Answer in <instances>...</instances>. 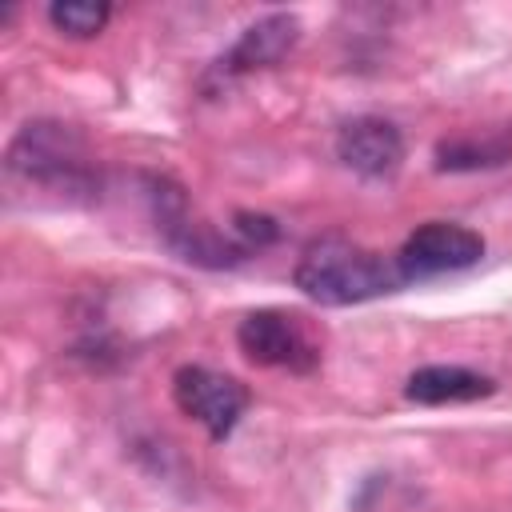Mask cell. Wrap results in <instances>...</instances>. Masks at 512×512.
Instances as JSON below:
<instances>
[{"mask_svg": "<svg viewBox=\"0 0 512 512\" xmlns=\"http://www.w3.org/2000/svg\"><path fill=\"white\" fill-rule=\"evenodd\" d=\"M480 256H484V236L464 228V224H452V220L420 224L404 240V248L396 252V260H400L408 280H428V276L460 272V268H472Z\"/></svg>", "mask_w": 512, "mask_h": 512, "instance_id": "cell-5", "label": "cell"}, {"mask_svg": "<svg viewBox=\"0 0 512 512\" xmlns=\"http://www.w3.org/2000/svg\"><path fill=\"white\" fill-rule=\"evenodd\" d=\"M8 176L56 192H92V172L84 164L80 140L64 124H24V132L8 148Z\"/></svg>", "mask_w": 512, "mask_h": 512, "instance_id": "cell-2", "label": "cell"}, {"mask_svg": "<svg viewBox=\"0 0 512 512\" xmlns=\"http://www.w3.org/2000/svg\"><path fill=\"white\" fill-rule=\"evenodd\" d=\"M336 156L352 172H360L368 180H384L404 160V136L384 116H352L336 132Z\"/></svg>", "mask_w": 512, "mask_h": 512, "instance_id": "cell-6", "label": "cell"}, {"mask_svg": "<svg viewBox=\"0 0 512 512\" xmlns=\"http://www.w3.org/2000/svg\"><path fill=\"white\" fill-rule=\"evenodd\" d=\"M240 232H244L248 240H256V244L276 240V224H272L268 216H240Z\"/></svg>", "mask_w": 512, "mask_h": 512, "instance_id": "cell-10", "label": "cell"}, {"mask_svg": "<svg viewBox=\"0 0 512 512\" xmlns=\"http://www.w3.org/2000/svg\"><path fill=\"white\" fill-rule=\"evenodd\" d=\"M492 380L472 372V368H460V364H424L408 376L404 384V396L416 400V404H468V400H484L492 396Z\"/></svg>", "mask_w": 512, "mask_h": 512, "instance_id": "cell-7", "label": "cell"}, {"mask_svg": "<svg viewBox=\"0 0 512 512\" xmlns=\"http://www.w3.org/2000/svg\"><path fill=\"white\" fill-rule=\"evenodd\" d=\"M236 344L252 364L264 368H288V372H312L320 364V348L304 332L300 316L280 308L248 312L236 328Z\"/></svg>", "mask_w": 512, "mask_h": 512, "instance_id": "cell-4", "label": "cell"}, {"mask_svg": "<svg viewBox=\"0 0 512 512\" xmlns=\"http://www.w3.org/2000/svg\"><path fill=\"white\" fill-rule=\"evenodd\" d=\"M172 396H176V408L188 420H196L212 440H224L248 408V388L236 376H224L204 364H184L172 376Z\"/></svg>", "mask_w": 512, "mask_h": 512, "instance_id": "cell-3", "label": "cell"}, {"mask_svg": "<svg viewBox=\"0 0 512 512\" xmlns=\"http://www.w3.org/2000/svg\"><path fill=\"white\" fill-rule=\"evenodd\" d=\"M292 280L308 300L328 304V308L364 304V300H376V296L408 284L396 256L352 244L344 236H324V240L308 244L304 256L296 260Z\"/></svg>", "mask_w": 512, "mask_h": 512, "instance_id": "cell-1", "label": "cell"}, {"mask_svg": "<svg viewBox=\"0 0 512 512\" xmlns=\"http://www.w3.org/2000/svg\"><path fill=\"white\" fill-rule=\"evenodd\" d=\"M300 36V24L296 16L288 12H272L264 20H256L252 28H244V36L236 40V48L228 52L224 60V72H244V68H268L276 60H284L292 52Z\"/></svg>", "mask_w": 512, "mask_h": 512, "instance_id": "cell-8", "label": "cell"}, {"mask_svg": "<svg viewBox=\"0 0 512 512\" xmlns=\"http://www.w3.org/2000/svg\"><path fill=\"white\" fill-rule=\"evenodd\" d=\"M108 16H112V8L104 4V0H60V4H52L48 8V20L60 28V32H68V36H96L104 24H108Z\"/></svg>", "mask_w": 512, "mask_h": 512, "instance_id": "cell-9", "label": "cell"}]
</instances>
